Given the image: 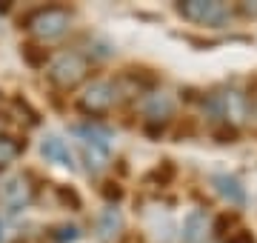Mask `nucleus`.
Wrapping results in <instances>:
<instances>
[{
    "instance_id": "39448f33",
    "label": "nucleus",
    "mask_w": 257,
    "mask_h": 243,
    "mask_svg": "<svg viewBox=\"0 0 257 243\" xmlns=\"http://www.w3.org/2000/svg\"><path fill=\"white\" fill-rule=\"evenodd\" d=\"M32 200V186H29V180L23 175L18 178H9L3 186H0V209H3V215H18L23 212Z\"/></svg>"
},
{
    "instance_id": "6e6552de",
    "label": "nucleus",
    "mask_w": 257,
    "mask_h": 243,
    "mask_svg": "<svg viewBox=\"0 0 257 243\" xmlns=\"http://www.w3.org/2000/svg\"><path fill=\"white\" fill-rule=\"evenodd\" d=\"M211 186H214V192H217L226 203H231V206L246 203V189L240 186V180L231 178V175H214V178H211Z\"/></svg>"
},
{
    "instance_id": "f257e3e1",
    "label": "nucleus",
    "mask_w": 257,
    "mask_h": 243,
    "mask_svg": "<svg viewBox=\"0 0 257 243\" xmlns=\"http://www.w3.org/2000/svg\"><path fill=\"white\" fill-rule=\"evenodd\" d=\"M23 23H26V29L32 35H37L40 40H55L69 29L72 15H69V9H63V6H43V9L32 12Z\"/></svg>"
},
{
    "instance_id": "a211bd4d",
    "label": "nucleus",
    "mask_w": 257,
    "mask_h": 243,
    "mask_svg": "<svg viewBox=\"0 0 257 243\" xmlns=\"http://www.w3.org/2000/svg\"><path fill=\"white\" fill-rule=\"evenodd\" d=\"M240 12H243L246 18H257V3H254V6H251V3H243V6H240Z\"/></svg>"
},
{
    "instance_id": "ddd939ff",
    "label": "nucleus",
    "mask_w": 257,
    "mask_h": 243,
    "mask_svg": "<svg viewBox=\"0 0 257 243\" xmlns=\"http://www.w3.org/2000/svg\"><path fill=\"white\" fill-rule=\"evenodd\" d=\"M20 52H23V57H26L29 66H43L46 63V49H37V46H32V43H26Z\"/></svg>"
},
{
    "instance_id": "dca6fc26",
    "label": "nucleus",
    "mask_w": 257,
    "mask_h": 243,
    "mask_svg": "<svg viewBox=\"0 0 257 243\" xmlns=\"http://www.w3.org/2000/svg\"><path fill=\"white\" fill-rule=\"evenodd\" d=\"M57 237L60 240H77V226H57Z\"/></svg>"
},
{
    "instance_id": "20e7f679",
    "label": "nucleus",
    "mask_w": 257,
    "mask_h": 243,
    "mask_svg": "<svg viewBox=\"0 0 257 243\" xmlns=\"http://www.w3.org/2000/svg\"><path fill=\"white\" fill-rule=\"evenodd\" d=\"M114 100H117V86L111 83V80H92L83 89L77 106L86 114H103L114 106Z\"/></svg>"
},
{
    "instance_id": "7ed1b4c3",
    "label": "nucleus",
    "mask_w": 257,
    "mask_h": 243,
    "mask_svg": "<svg viewBox=\"0 0 257 243\" xmlns=\"http://www.w3.org/2000/svg\"><path fill=\"white\" fill-rule=\"evenodd\" d=\"M177 12L192 23H203L209 29H220L229 20V6L220 0H183L177 3Z\"/></svg>"
},
{
    "instance_id": "0eeeda50",
    "label": "nucleus",
    "mask_w": 257,
    "mask_h": 243,
    "mask_svg": "<svg viewBox=\"0 0 257 243\" xmlns=\"http://www.w3.org/2000/svg\"><path fill=\"white\" fill-rule=\"evenodd\" d=\"M123 232V215H120L117 206H106L97 217V237L103 243H114Z\"/></svg>"
},
{
    "instance_id": "f8f14e48",
    "label": "nucleus",
    "mask_w": 257,
    "mask_h": 243,
    "mask_svg": "<svg viewBox=\"0 0 257 243\" xmlns=\"http://www.w3.org/2000/svg\"><path fill=\"white\" fill-rule=\"evenodd\" d=\"M20 155V143L9 135H0V166H6Z\"/></svg>"
},
{
    "instance_id": "423d86ee",
    "label": "nucleus",
    "mask_w": 257,
    "mask_h": 243,
    "mask_svg": "<svg viewBox=\"0 0 257 243\" xmlns=\"http://www.w3.org/2000/svg\"><path fill=\"white\" fill-rule=\"evenodd\" d=\"M40 155H43L49 163H57V166H63V169H74L72 149H69V143H66L63 138H57V135H46V138L40 141Z\"/></svg>"
},
{
    "instance_id": "1a4fd4ad",
    "label": "nucleus",
    "mask_w": 257,
    "mask_h": 243,
    "mask_svg": "<svg viewBox=\"0 0 257 243\" xmlns=\"http://www.w3.org/2000/svg\"><path fill=\"white\" fill-rule=\"evenodd\" d=\"M206 215L203 212H189L183 220V243H203L206 240Z\"/></svg>"
},
{
    "instance_id": "f03ea898",
    "label": "nucleus",
    "mask_w": 257,
    "mask_h": 243,
    "mask_svg": "<svg viewBox=\"0 0 257 243\" xmlns=\"http://www.w3.org/2000/svg\"><path fill=\"white\" fill-rule=\"evenodd\" d=\"M86 75H89V63L77 52H63V55H57L52 60V66H49V80L57 89H74L77 83L86 80Z\"/></svg>"
},
{
    "instance_id": "9d476101",
    "label": "nucleus",
    "mask_w": 257,
    "mask_h": 243,
    "mask_svg": "<svg viewBox=\"0 0 257 243\" xmlns=\"http://www.w3.org/2000/svg\"><path fill=\"white\" fill-rule=\"evenodd\" d=\"M143 109H146L149 120H166V117L172 114V109H175V100L163 92H155V94H149V100H146Z\"/></svg>"
},
{
    "instance_id": "2eb2a0df",
    "label": "nucleus",
    "mask_w": 257,
    "mask_h": 243,
    "mask_svg": "<svg viewBox=\"0 0 257 243\" xmlns=\"http://www.w3.org/2000/svg\"><path fill=\"white\" fill-rule=\"evenodd\" d=\"M57 195H60V200H66V203L72 200V206H74V209H80V197H77V192H74V189L60 186V189H57Z\"/></svg>"
},
{
    "instance_id": "9b49d317",
    "label": "nucleus",
    "mask_w": 257,
    "mask_h": 243,
    "mask_svg": "<svg viewBox=\"0 0 257 243\" xmlns=\"http://www.w3.org/2000/svg\"><path fill=\"white\" fill-rule=\"evenodd\" d=\"M74 132L83 138V143H86V146H94V149H100V152H109L111 135L106 129H100V126H77Z\"/></svg>"
},
{
    "instance_id": "4468645a",
    "label": "nucleus",
    "mask_w": 257,
    "mask_h": 243,
    "mask_svg": "<svg viewBox=\"0 0 257 243\" xmlns=\"http://www.w3.org/2000/svg\"><path fill=\"white\" fill-rule=\"evenodd\" d=\"M246 117H248L251 126H257V86L248 92V97H246Z\"/></svg>"
},
{
    "instance_id": "f3484780",
    "label": "nucleus",
    "mask_w": 257,
    "mask_h": 243,
    "mask_svg": "<svg viewBox=\"0 0 257 243\" xmlns=\"http://www.w3.org/2000/svg\"><path fill=\"white\" fill-rule=\"evenodd\" d=\"M229 243H254V237H251L248 232H240V234H234Z\"/></svg>"
}]
</instances>
